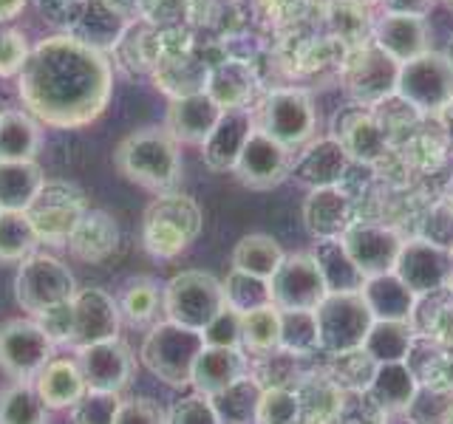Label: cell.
Here are the masks:
<instances>
[{
	"label": "cell",
	"mask_w": 453,
	"mask_h": 424,
	"mask_svg": "<svg viewBox=\"0 0 453 424\" xmlns=\"http://www.w3.org/2000/svg\"><path fill=\"white\" fill-rule=\"evenodd\" d=\"M111 91L113 65L108 54L68 32L35 42L18 74L23 110L60 131L96 122L111 102Z\"/></svg>",
	"instance_id": "1"
},
{
	"label": "cell",
	"mask_w": 453,
	"mask_h": 424,
	"mask_svg": "<svg viewBox=\"0 0 453 424\" xmlns=\"http://www.w3.org/2000/svg\"><path fill=\"white\" fill-rule=\"evenodd\" d=\"M113 167L142 190L173 193L181 181V145L165 127H142L117 145Z\"/></svg>",
	"instance_id": "2"
},
{
	"label": "cell",
	"mask_w": 453,
	"mask_h": 424,
	"mask_svg": "<svg viewBox=\"0 0 453 424\" xmlns=\"http://www.w3.org/2000/svg\"><path fill=\"white\" fill-rule=\"evenodd\" d=\"M202 207L190 195L181 193H162L156 195L145 209V223H142V240L153 258L170 261L188 249L202 232Z\"/></svg>",
	"instance_id": "3"
},
{
	"label": "cell",
	"mask_w": 453,
	"mask_h": 424,
	"mask_svg": "<svg viewBox=\"0 0 453 424\" xmlns=\"http://www.w3.org/2000/svg\"><path fill=\"white\" fill-rule=\"evenodd\" d=\"M204 351V334L190 331L176 322H153L142 343L139 357L148 371L170 388H188L193 379V365Z\"/></svg>",
	"instance_id": "4"
},
{
	"label": "cell",
	"mask_w": 453,
	"mask_h": 424,
	"mask_svg": "<svg viewBox=\"0 0 453 424\" xmlns=\"http://www.w3.org/2000/svg\"><path fill=\"white\" fill-rule=\"evenodd\" d=\"M77 294V280L71 269L49 252H32L18 263L14 275V297L23 311L32 317H42L46 311L71 303Z\"/></svg>",
	"instance_id": "5"
},
{
	"label": "cell",
	"mask_w": 453,
	"mask_h": 424,
	"mask_svg": "<svg viewBox=\"0 0 453 424\" xmlns=\"http://www.w3.org/2000/svg\"><path fill=\"white\" fill-rule=\"evenodd\" d=\"M224 308V286L216 275L188 269L170 277L162 289V311L170 322L190 331H204Z\"/></svg>",
	"instance_id": "6"
},
{
	"label": "cell",
	"mask_w": 453,
	"mask_h": 424,
	"mask_svg": "<svg viewBox=\"0 0 453 424\" xmlns=\"http://www.w3.org/2000/svg\"><path fill=\"white\" fill-rule=\"evenodd\" d=\"M403 102L417 113H445L453 105V60L445 51H425L400 65L396 91Z\"/></svg>",
	"instance_id": "7"
},
{
	"label": "cell",
	"mask_w": 453,
	"mask_h": 424,
	"mask_svg": "<svg viewBox=\"0 0 453 424\" xmlns=\"http://www.w3.org/2000/svg\"><path fill=\"white\" fill-rule=\"evenodd\" d=\"M255 127H261L289 150L311 141L318 127V110L311 96L301 88H273L252 108Z\"/></svg>",
	"instance_id": "8"
},
{
	"label": "cell",
	"mask_w": 453,
	"mask_h": 424,
	"mask_svg": "<svg viewBox=\"0 0 453 424\" xmlns=\"http://www.w3.org/2000/svg\"><path fill=\"white\" fill-rule=\"evenodd\" d=\"M54 339L35 317H14L0 322V371L14 382H35L54 360Z\"/></svg>",
	"instance_id": "9"
},
{
	"label": "cell",
	"mask_w": 453,
	"mask_h": 424,
	"mask_svg": "<svg viewBox=\"0 0 453 424\" xmlns=\"http://www.w3.org/2000/svg\"><path fill=\"white\" fill-rule=\"evenodd\" d=\"M320 348H329L334 353L363 348L368 331L374 325V314L368 308L363 292H343L329 294L315 308Z\"/></svg>",
	"instance_id": "10"
},
{
	"label": "cell",
	"mask_w": 453,
	"mask_h": 424,
	"mask_svg": "<svg viewBox=\"0 0 453 424\" xmlns=\"http://www.w3.org/2000/svg\"><path fill=\"white\" fill-rule=\"evenodd\" d=\"M326 297V280L315 254H287L269 277V300L278 311H315Z\"/></svg>",
	"instance_id": "11"
},
{
	"label": "cell",
	"mask_w": 453,
	"mask_h": 424,
	"mask_svg": "<svg viewBox=\"0 0 453 424\" xmlns=\"http://www.w3.org/2000/svg\"><path fill=\"white\" fill-rule=\"evenodd\" d=\"M85 198L68 181H49L42 184L37 201L26 212L35 232L46 244H68L71 232L77 230L80 218L85 216Z\"/></svg>",
	"instance_id": "12"
},
{
	"label": "cell",
	"mask_w": 453,
	"mask_h": 424,
	"mask_svg": "<svg viewBox=\"0 0 453 424\" xmlns=\"http://www.w3.org/2000/svg\"><path fill=\"white\" fill-rule=\"evenodd\" d=\"M119 325H122L119 303L111 292L99 286H88V289H77V294L71 297L68 345L74 351L85 345L105 343V339H117Z\"/></svg>",
	"instance_id": "13"
},
{
	"label": "cell",
	"mask_w": 453,
	"mask_h": 424,
	"mask_svg": "<svg viewBox=\"0 0 453 424\" xmlns=\"http://www.w3.org/2000/svg\"><path fill=\"white\" fill-rule=\"evenodd\" d=\"M295 167V150L280 145L261 127H252L244 150H241L238 162L233 167L235 178L252 190H269L292 173Z\"/></svg>",
	"instance_id": "14"
},
{
	"label": "cell",
	"mask_w": 453,
	"mask_h": 424,
	"mask_svg": "<svg viewBox=\"0 0 453 424\" xmlns=\"http://www.w3.org/2000/svg\"><path fill=\"white\" fill-rule=\"evenodd\" d=\"M77 365L88 390L94 393H122L134 379V351L125 339H105V343L77 348Z\"/></svg>",
	"instance_id": "15"
},
{
	"label": "cell",
	"mask_w": 453,
	"mask_h": 424,
	"mask_svg": "<svg viewBox=\"0 0 453 424\" xmlns=\"http://www.w3.org/2000/svg\"><path fill=\"white\" fill-rule=\"evenodd\" d=\"M343 249L351 263L360 269L363 277H380L388 269L396 266L403 240L396 238L391 226H382L374 221H354L343 232Z\"/></svg>",
	"instance_id": "16"
},
{
	"label": "cell",
	"mask_w": 453,
	"mask_h": 424,
	"mask_svg": "<svg viewBox=\"0 0 453 424\" xmlns=\"http://www.w3.org/2000/svg\"><path fill=\"white\" fill-rule=\"evenodd\" d=\"M224 117V108L207 91L184 94L170 99L165 113V131L173 136L179 145H198L202 148L216 131V125Z\"/></svg>",
	"instance_id": "17"
},
{
	"label": "cell",
	"mask_w": 453,
	"mask_h": 424,
	"mask_svg": "<svg viewBox=\"0 0 453 424\" xmlns=\"http://www.w3.org/2000/svg\"><path fill=\"white\" fill-rule=\"evenodd\" d=\"M374 46L400 65L417 60L431 51L428 20L417 11H386L374 26Z\"/></svg>",
	"instance_id": "18"
},
{
	"label": "cell",
	"mask_w": 453,
	"mask_h": 424,
	"mask_svg": "<svg viewBox=\"0 0 453 424\" xmlns=\"http://www.w3.org/2000/svg\"><path fill=\"white\" fill-rule=\"evenodd\" d=\"M255 127L252 108H233L224 110L221 122L216 125V131L210 133V139L202 145V162L212 173H233V167L238 162L241 150H244L247 139Z\"/></svg>",
	"instance_id": "19"
},
{
	"label": "cell",
	"mask_w": 453,
	"mask_h": 424,
	"mask_svg": "<svg viewBox=\"0 0 453 424\" xmlns=\"http://www.w3.org/2000/svg\"><path fill=\"white\" fill-rule=\"evenodd\" d=\"M396 74H400V63H394L388 54L372 46L349 68V94L360 105H380L382 99L394 96Z\"/></svg>",
	"instance_id": "20"
},
{
	"label": "cell",
	"mask_w": 453,
	"mask_h": 424,
	"mask_svg": "<svg viewBox=\"0 0 453 424\" xmlns=\"http://www.w3.org/2000/svg\"><path fill=\"white\" fill-rule=\"evenodd\" d=\"M247 374V353L244 348H207L198 353V360L193 365V379L190 385L196 388V393L207 396H219L221 390H226L235 382H241Z\"/></svg>",
	"instance_id": "21"
},
{
	"label": "cell",
	"mask_w": 453,
	"mask_h": 424,
	"mask_svg": "<svg viewBox=\"0 0 453 424\" xmlns=\"http://www.w3.org/2000/svg\"><path fill=\"white\" fill-rule=\"evenodd\" d=\"M127 32H131V20L125 18V11L113 0H88V4H82L77 26L68 34H74L77 40L88 42L99 51H108L119 46Z\"/></svg>",
	"instance_id": "22"
},
{
	"label": "cell",
	"mask_w": 453,
	"mask_h": 424,
	"mask_svg": "<svg viewBox=\"0 0 453 424\" xmlns=\"http://www.w3.org/2000/svg\"><path fill=\"white\" fill-rule=\"evenodd\" d=\"M303 221L306 230L323 238L334 240L337 235H343L351 223V198L332 184V187H311L306 204H303Z\"/></svg>",
	"instance_id": "23"
},
{
	"label": "cell",
	"mask_w": 453,
	"mask_h": 424,
	"mask_svg": "<svg viewBox=\"0 0 453 424\" xmlns=\"http://www.w3.org/2000/svg\"><path fill=\"white\" fill-rule=\"evenodd\" d=\"M35 390L49 410H71L88 393V385L74 357H54L35 376Z\"/></svg>",
	"instance_id": "24"
},
{
	"label": "cell",
	"mask_w": 453,
	"mask_h": 424,
	"mask_svg": "<svg viewBox=\"0 0 453 424\" xmlns=\"http://www.w3.org/2000/svg\"><path fill=\"white\" fill-rule=\"evenodd\" d=\"M117 240H119L117 221H113L108 212L85 209V216L80 218L77 230L71 232L65 246L71 249V254H74L77 261L99 263V261H105L113 249H117Z\"/></svg>",
	"instance_id": "25"
},
{
	"label": "cell",
	"mask_w": 453,
	"mask_h": 424,
	"mask_svg": "<svg viewBox=\"0 0 453 424\" xmlns=\"http://www.w3.org/2000/svg\"><path fill=\"white\" fill-rule=\"evenodd\" d=\"M349 167V155L343 150V145L329 136V139H318L297 155L292 176L309 181L311 187H332L340 178H343Z\"/></svg>",
	"instance_id": "26"
},
{
	"label": "cell",
	"mask_w": 453,
	"mask_h": 424,
	"mask_svg": "<svg viewBox=\"0 0 453 424\" xmlns=\"http://www.w3.org/2000/svg\"><path fill=\"white\" fill-rule=\"evenodd\" d=\"M42 125L23 108L0 113V162H37Z\"/></svg>",
	"instance_id": "27"
},
{
	"label": "cell",
	"mask_w": 453,
	"mask_h": 424,
	"mask_svg": "<svg viewBox=\"0 0 453 424\" xmlns=\"http://www.w3.org/2000/svg\"><path fill=\"white\" fill-rule=\"evenodd\" d=\"M46 184L37 162H0V209L28 212Z\"/></svg>",
	"instance_id": "28"
},
{
	"label": "cell",
	"mask_w": 453,
	"mask_h": 424,
	"mask_svg": "<svg viewBox=\"0 0 453 424\" xmlns=\"http://www.w3.org/2000/svg\"><path fill=\"white\" fill-rule=\"evenodd\" d=\"M334 139L343 145L349 159H357L365 164H374L388 145L386 125H380L374 117H368L363 110H354L351 117H346Z\"/></svg>",
	"instance_id": "29"
},
{
	"label": "cell",
	"mask_w": 453,
	"mask_h": 424,
	"mask_svg": "<svg viewBox=\"0 0 453 424\" xmlns=\"http://www.w3.org/2000/svg\"><path fill=\"white\" fill-rule=\"evenodd\" d=\"M283 249L275 238L269 235H244L233 249V269L235 272H244L250 277L266 280L278 272V266L283 263Z\"/></svg>",
	"instance_id": "30"
},
{
	"label": "cell",
	"mask_w": 453,
	"mask_h": 424,
	"mask_svg": "<svg viewBox=\"0 0 453 424\" xmlns=\"http://www.w3.org/2000/svg\"><path fill=\"white\" fill-rule=\"evenodd\" d=\"M241 348L252 357H266L280 348V311L273 303L241 314Z\"/></svg>",
	"instance_id": "31"
},
{
	"label": "cell",
	"mask_w": 453,
	"mask_h": 424,
	"mask_svg": "<svg viewBox=\"0 0 453 424\" xmlns=\"http://www.w3.org/2000/svg\"><path fill=\"white\" fill-rule=\"evenodd\" d=\"M0 424H49V407L35 382H12L0 390Z\"/></svg>",
	"instance_id": "32"
},
{
	"label": "cell",
	"mask_w": 453,
	"mask_h": 424,
	"mask_svg": "<svg viewBox=\"0 0 453 424\" xmlns=\"http://www.w3.org/2000/svg\"><path fill=\"white\" fill-rule=\"evenodd\" d=\"M224 110L233 108H250L252 96V77L244 65L224 63L219 68L207 71V88H204Z\"/></svg>",
	"instance_id": "33"
},
{
	"label": "cell",
	"mask_w": 453,
	"mask_h": 424,
	"mask_svg": "<svg viewBox=\"0 0 453 424\" xmlns=\"http://www.w3.org/2000/svg\"><path fill=\"white\" fill-rule=\"evenodd\" d=\"M261 388L252 376H244L235 385L221 390L219 396H212V407L221 424H255V413H258L261 402Z\"/></svg>",
	"instance_id": "34"
},
{
	"label": "cell",
	"mask_w": 453,
	"mask_h": 424,
	"mask_svg": "<svg viewBox=\"0 0 453 424\" xmlns=\"http://www.w3.org/2000/svg\"><path fill=\"white\" fill-rule=\"evenodd\" d=\"M117 303L127 325H150L162 311V289L150 277H136L127 283Z\"/></svg>",
	"instance_id": "35"
},
{
	"label": "cell",
	"mask_w": 453,
	"mask_h": 424,
	"mask_svg": "<svg viewBox=\"0 0 453 424\" xmlns=\"http://www.w3.org/2000/svg\"><path fill=\"white\" fill-rule=\"evenodd\" d=\"M40 244L26 212H0V263H20Z\"/></svg>",
	"instance_id": "36"
},
{
	"label": "cell",
	"mask_w": 453,
	"mask_h": 424,
	"mask_svg": "<svg viewBox=\"0 0 453 424\" xmlns=\"http://www.w3.org/2000/svg\"><path fill=\"white\" fill-rule=\"evenodd\" d=\"M320 348L315 311H280V351L292 357H309Z\"/></svg>",
	"instance_id": "37"
},
{
	"label": "cell",
	"mask_w": 453,
	"mask_h": 424,
	"mask_svg": "<svg viewBox=\"0 0 453 424\" xmlns=\"http://www.w3.org/2000/svg\"><path fill=\"white\" fill-rule=\"evenodd\" d=\"M224 303L230 306L238 314H244V311H252L258 306H269V283L266 280H258V277H250L244 272H230L224 283Z\"/></svg>",
	"instance_id": "38"
},
{
	"label": "cell",
	"mask_w": 453,
	"mask_h": 424,
	"mask_svg": "<svg viewBox=\"0 0 453 424\" xmlns=\"http://www.w3.org/2000/svg\"><path fill=\"white\" fill-rule=\"evenodd\" d=\"M117 393H94L88 390L82 399L71 407V424H113L119 410Z\"/></svg>",
	"instance_id": "39"
},
{
	"label": "cell",
	"mask_w": 453,
	"mask_h": 424,
	"mask_svg": "<svg viewBox=\"0 0 453 424\" xmlns=\"http://www.w3.org/2000/svg\"><path fill=\"white\" fill-rule=\"evenodd\" d=\"M32 46L26 42V34L18 28H0V80H18L23 71Z\"/></svg>",
	"instance_id": "40"
},
{
	"label": "cell",
	"mask_w": 453,
	"mask_h": 424,
	"mask_svg": "<svg viewBox=\"0 0 453 424\" xmlns=\"http://www.w3.org/2000/svg\"><path fill=\"white\" fill-rule=\"evenodd\" d=\"M202 334H204L207 348H241V314L224 303L216 320H212Z\"/></svg>",
	"instance_id": "41"
},
{
	"label": "cell",
	"mask_w": 453,
	"mask_h": 424,
	"mask_svg": "<svg viewBox=\"0 0 453 424\" xmlns=\"http://www.w3.org/2000/svg\"><path fill=\"white\" fill-rule=\"evenodd\" d=\"M167 424H221L216 416V407L202 393L184 396L167 410Z\"/></svg>",
	"instance_id": "42"
},
{
	"label": "cell",
	"mask_w": 453,
	"mask_h": 424,
	"mask_svg": "<svg viewBox=\"0 0 453 424\" xmlns=\"http://www.w3.org/2000/svg\"><path fill=\"white\" fill-rule=\"evenodd\" d=\"M113 424H167V410L159 402L145 399V396H139V399L134 396V399L119 402Z\"/></svg>",
	"instance_id": "43"
},
{
	"label": "cell",
	"mask_w": 453,
	"mask_h": 424,
	"mask_svg": "<svg viewBox=\"0 0 453 424\" xmlns=\"http://www.w3.org/2000/svg\"><path fill=\"white\" fill-rule=\"evenodd\" d=\"M37 9L46 14V20L65 28V32H71V28L77 26V18L82 11V4L80 0H37Z\"/></svg>",
	"instance_id": "44"
},
{
	"label": "cell",
	"mask_w": 453,
	"mask_h": 424,
	"mask_svg": "<svg viewBox=\"0 0 453 424\" xmlns=\"http://www.w3.org/2000/svg\"><path fill=\"white\" fill-rule=\"evenodd\" d=\"M428 337L436 339L439 345L453 348V300L436 306V311L428 320Z\"/></svg>",
	"instance_id": "45"
},
{
	"label": "cell",
	"mask_w": 453,
	"mask_h": 424,
	"mask_svg": "<svg viewBox=\"0 0 453 424\" xmlns=\"http://www.w3.org/2000/svg\"><path fill=\"white\" fill-rule=\"evenodd\" d=\"M434 0H386L388 11H417V14H425L431 9Z\"/></svg>",
	"instance_id": "46"
},
{
	"label": "cell",
	"mask_w": 453,
	"mask_h": 424,
	"mask_svg": "<svg viewBox=\"0 0 453 424\" xmlns=\"http://www.w3.org/2000/svg\"><path fill=\"white\" fill-rule=\"evenodd\" d=\"M26 4L28 0H0V23H12L14 18H20Z\"/></svg>",
	"instance_id": "47"
},
{
	"label": "cell",
	"mask_w": 453,
	"mask_h": 424,
	"mask_svg": "<svg viewBox=\"0 0 453 424\" xmlns=\"http://www.w3.org/2000/svg\"><path fill=\"white\" fill-rule=\"evenodd\" d=\"M448 57H450V60H453V37H450V46H448V51H445Z\"/></svg>",
	"instance_id": "48"
},
{
	"label": "cell",
	"mask_w": 453,
	"mask_h": 424,
	"mask_svg": "<svg viewBox=\"0 0 453 424\" xmlns=\"http://www.w3.org/2000/svg\"><path fill=\"white\" fill-rule=\"evenodd\" d=\"M80 4H88V0H80Z\"/></svg>",
	"instance_id": "49"
},
{
	"label": "cell",
	"mask_w": 453,
	"mask_h": 424,
	"mask_svg": "<svg viewBox=\"0 0 453 424\" xmlns=\"http://www.w3.org/2000/svg\"><path fill=\"white\" fill-rule=\"evenodd\" d=\"M450 6H453V0H450Z\"/></svg>",
	"instance_id": "50"
},
{
	"label": "cell",
	"mask_w": 453,
	"mask_h": 424,
	"mask_svg": "<svg viewBox=\"0 0 453 424\" xmlns=\"http://www.w3.org/2000/svg\"><path fill=\"white\" fill-rule=\"evenodd\" d=\"M0 212H4V209H0Z\"/></svg>",
	"instance_id": "51"
}]
</instances>
